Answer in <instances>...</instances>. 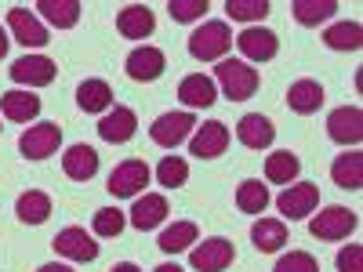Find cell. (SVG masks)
<instances>
[{"instance_id": "cell-1", "label": "cell", "mask_w": 363, "mask_h": 272, "mask_svg": "<svg viewBox=\"0 0 363 272\" xmlns=\"http://www.w3.org/2000/svg\"><path fill=\"white\" fill-rule=\"evenodd\" d=\"M215 87L225 91V98L233 102H244L258 91V69H251L247 62H240V58H222L218 69H215Z\"/></svg>"}, {"instance_id": "cell-2", "label": "cell", "mask_w": 363, "mask_h": 272, "mask_svg": "<svg viewBox=\"0 0 363 272\" xmlns=\"http://www.w3.org/2000/svg\"><path fill=\"white\" fill-rule=\"evenodd\" d=\"M233 47V33L225 22H203L196 33L189 37V55L200 58V62H222L225 51Z\"/></svg>"}, {"instance_id": "cell-3", "label": "cell", "mask_w": 363, "mask_h": 272, "mask_svg": "<svg viewBox=\"0 0 363 272\" xmlns=\"http://www.w3.org/2000/svg\"><path fill=\"white\" fill-rule=\"evenodd\" d=\"M356 225H359L356 210L335 203V207H323L320 215L309 222V232H313L316 239H349V236L356 232Z\"/></svg>"}, {"instance_id": "cell-4", "label": "cell", "mask_w": 363, "mask_h": 272, "mask_svg": "<svg viewBox=\"0 0 363 272\" xmlns=\"http://www.w3.org/2000/svg\"><path fill=\"white\" fill-rule=\"evenodd\" d=\"M145 186H149V167H145V160H124V164L113 167L106 189H109L116 200H128V196H138Z\"/></svg>"}, {"instance_id": "cell-5", "label": "cell", "mask_w": 363, "mask_h": 272, "mask_svg": "<svg viewBox=\"0 0 363 272\" xmlns=\"http://www.w3.org/2000/svg\"><path fill=\"white\" fill-rule=\"evenodd\" d=\"M58 145H62V128L58 124H33L18 138V153L26 160H48Z\"/></svg>"}, {"instance_id": "cell-6", "label": "cell", "mask_w": 363, "mask_h": 272, "mask_svg": "<svg viewBox=\"0 0 363 272\" xmlns=\"http://www.w3.org/2000/svg\"><path fill=\"white\" fill-rule=\"evenodd\" d=\"M196 128V116L193 113H164L153 120V128H149V138L164 149H174L189 138V131Z\"/></svg>"}, {"instance_id": "cell-7", "label": "cell", "mask_w": 363, "mask_h": 272, "mask_svg": "<svg viewBox=\"0 0 363 272\" xmlns=\"http://www.w3.org/2000/svg\"><path fill=\"white\" fill-rule=\"evenodd\" d=\"M320 203V189L309 186V181H298V186H287L280 196H277V207H280V215L291 218V222H301V218H309L313 210Z\"/></svg>"}, {"instance_id": "cell-8", "label": "cell", "mask_w": 363, "mask_h": 272, "mask_svg": "<svg viewBox=\"0 0 363 272\" xmlns=\"http://www.w3.org/2000/svg\"><path fill=\"white\" fill-rule=\"evenodd\" d=\"M233 258H236V251H233L229 239L225 236H211V239H203L200 247H193L189 265L196 272H222V268L233 265Z\"/></svg>"}, {"instance_id": "cell-9", "label": "cell", "mask_w": 363, "mask_h": 272, "mask_svg": "<svg viewBox=\"0 0 363 272\" xmlns=\"http://www.w3.org/2000/svg\"><path fill=\"white\" fill-rule=\"evenodd\" d=\"M236 47H240V55L247 58V66L251 62H269V58H277V51H280V37L272 33V29L247 26L244 33L236 37Z\"/></svg>"}, {"instance_id": "cell-10", "label": "cell", "mask_w": 363, "mask_h": 272, "mask_svg": "<svg viewBox=\"0 0 363 272\" xmlns=\"http://www.w3.org/2000/svg\"><path fill=\"white\" fill-rule=\"evenodd\" d=\"M51 247L62 254V258H69V261H95V258H99L95 236H87V229H77V225H69V229L58 232V236L51 239Z\"/></svg>"}, {"instance_id": "cell-11", "label": "cell", "mask_w": 363, "mask_h": 272, "mask_svg": "<svg viewBox=\"0 0 363 272\" xmlns=\"http://www.w3.org/2000/svg\"><path fill=\"white\" fill-rule=\"evenodd\" d=\"M327 135L338 145H356L363 138V109L359 106H342L327 116Z\"/></svg>"}, {"instance_id": "cell-12", "label": "cell", "mask_w": 363, "mask_h": 272, "mask_svg": "<svg viewBox=\"0 0 363 272\" xmlns=\"http://www.w3.org/2000/svg\"><path fill=\"white\" fill-rule=\"evenodd\" d=\"M11 80L15 84H26V87H48L55 80V62L48 55H26L18 62H11Z\"/></svg>"}, {"instance_id": "cell-13", "label": "cell", "mask_w": 363, "mask_h": 272, "mask_svg": "<svg viewBox=\"0 0 363 272\" xmlns=\"http://www.w3.org/2000/svg\"><path fill=\"white\" fill-rule=\"evenodd\" d=\"M124 69H128V76L131 80H138V84H149V80H157L164 69H167V58H164V51L160 47H135L131 55H128V62H124Z\"/></svg>"}, {"instance_id": "cell-14", "label": "cell", "mask_w": 363, "mask_h": 272, "mask_svg": "<svg viewBox=\"0 0 363 272\" xmlns=\"http://www.w3.org/2000/svg\"><path fill=\"white\" fill-rule=\"evenodd\" d=\"M225 145H229V128L218 124V120H207L203 128H196V135L189 142V153L200 160H215L225 153Z\"/></svg>"}, {"instance_id": "cell-15", "label": "cell", "mask_w": 363, "mask_h": 272, "mask_svg": "<svg viewBox=\"0 0 363 272\" xmlns=\"http://www.w3.org/2000/svg\"><path fill=\"white\" fill-rule=\"evenodd\" d=\"M8 29L15 33V40L26 44V47H44V44H48L44 22L29 11V8H11V11H8Z\"/></svg>"}, {"instance_id": "cell-16", "label": "cell", "mask_w": 363, "mask_h": 272, "mask_svg": "<svg viewBox=\"0 0 363 272\" xmlns=\"http://www.w3.org/2000/svg\"><path fill=\"white\" fill-rule=\"evenodd\" d=\"M135 128H138V116H135V109H128V106L106 109V116L99 120V135H102L106 142H113V145H120V142H131Z\"/></svg>"}, {"instance_id": "cell-17", "label": "cell", "mask_w": 363, "mask_h": 272, "mask_svg": "<svg viewBox=\"0 0 363 272\" xmlns=\"http://www.w3.org/2000/svg\"><path fill=\"white\" fill-rule=\"evenodd\" d=\"M157 29V18L145 4H128L124 11L116 15V33L128 37V40H145L149 33Z\"/></svg>"}, {"instance_id": "cell-18", "label": "cell", "mask_w": 363, "mask_h": 272, "mask_svg": "<svg viewBox=\"0 0 363 272\" xmlns=\"http://www.w3.org/2000/svg\"><path fill=\"white\" fill-rule=\"evenodd\" d=\"M164 218H167V196H160V193L135 196V207H131V225H135L138 232L157 229Z\"/></svg>"}, {"instance_id": "cell-19", "label": "cell", "mask_w": 363, "mask_h": 272, "mask_svg": "<svg viewBox=\"0 0 363 272\" xmlns=\"http://www.w3.org/2000/svg\"><path fill=\"white\" fill-rule=\"evenodd\" d=\"M236 138L244 142L247 149H269L272 138H277V128H272L269 116L247 113V116H240V124H236Z\"/></svg>"}, {"instance_id": "cell-20", "label": "cell", "mask_w": 363, "mask_h": 272, "mask_svg": "<svg viewBox=\"0 0 363 272\" xmlns=\"http://www.w3.org/2000/svg\"><path fill=\"white\" fill-rule=\"evenodd\" d=\"M62 171H66V178H73V181H91L99 174V153L91 145H69L66 149V157H62Z\"/></svg>"}, {"instance_id": "cell-21", "label": "cell", "mask_w": 363, "mask_h": 272, "mask_svg": "<svg viewBox=\"0 0 363 272\" xmlns=\"http://www.w3.org/2000/svg\"><path fill=\"white\" fill-rule=\"evenodd\" d=\"M178 98L186 102L189 109H207V106H215L218 87H215V80H211V76L193 73V76H186V80L178 84Z\"/></svg>"}, {"instance_id": "cell-22", "label": "cell", "mask_w": 363, "mask_h": 272, "mask_svg": "<svg viewBox=\"0 0 363 272\" xmlns=\"http://www.w3.org/2000/svg\"><path fill=\"white\" fill-rule=\"evenodd\" d=\"M0 113H4L11 124H29L40 113V98L33 91H4L0 95Z\"/></svg>"}, {"instance_id": "cell-23", "label": "cell", "mask_w": 363, "mask_h": 272, "mask_svg": "<svg viewBox=\"0 0 363 272\" xmlns=\"http://www.w3.org/2000/svg\"><path fill=\"white\" fill-rule=\"evenodd\" d=\"M330 178H335V186H342V189H359L363 186V153L359 149H345L342 157H335Z\"/></svg>"}, {"instance_id": "cell-24", "label": "cell", "mask_w": 363, "mask_h": 272, "mask_svg": "<svg viewBox=\"0 0 363 272\" xmlns=\"http://www.w3.org/2000/svg\"><path fill=\"white\" fill-rule=\"evenodd\" d=\"M287 106L294 109V113H316L320 106H323V87H320V80H313V76H306V80H294L291 84V91H287Z\"/></svg>"}, {"instance_id": "cell-25", "label": "cell", "mask_w": 363, "mask_h": 272, "mask_svg": "<svg viewBox=\"0 0 363 272\" xmlns=\"http://www.w3.org/2000/svg\"><path fill=\"white\" fill-rule=\"evenodd\" d=\"M251 239H255V247L262 254H272V251H280L287 244V225L280 218H258L251 225Z\"/></svg>"}, {"instance_id": "cell-26", "label": "cell", "mask_w": 363, "mask_h": 272, "mask_svg": "<svg viewBox=\"0 0 363 272\" xmlns=\"http://www.w3.org/2000/svg\"><path fill=\"white\" fill-rule=\"evenodd\" d=\"M15 215H18V222H26V225H44L48 215H51V196L40 193V189L22 193L18 203H15Z\"/></svg>"}, {"instance_id": "cell-27", "label": "cell", "mask_w": 363, "mask_h": 272, "mask_svg": "<svg viewBox=\"0 0 363 272\" xmlns=\"http://www.w3.org/2000/svg\"><path fill=\"white\" fill-rule=\"evenodd\" d=\"M77 106L84 113H106V109H113V87L106 80H84L77 87Z\"/></svg>"}, {"instance_id": "cell-28", "label": "cell", "mask_w": 363, "mask_h": 272, "mask_svg": "<svg viewBox=\"0 0 363 272\" xmlns=\"http://www.w3.org/2000/svg\"><path fill=\"white\" fill-rule=\"evenodd\" d=\"M37 11L55 26V29H73L80 22V0H40Z\"/></svg>"}, {"instance_id": "cell-29", "label": "cell", "mask_w": 363, "mask_h": 272, "mask_svg": "<svg viewBox=\"0 0 363 272\" xmlns=\"http://www.w3.org/2000/svg\"><path fill=\"white\" fill-rule=\"evenodd\" d=\"M301 171V160L291 153V149H280V153H272L265 160V178L272 181V186H291V181L298 178Z\"/></svg>"}, {"instance_id": "cell-30", "label": "cell", "mask_w": 363, "mask_h": 272, "mask_svg": "<svg viewBox=\"0 0 363 272\" xmlns=\"http://www.w3.org/2000/svg\"><path fill=\"white\" fill-rule=\"evenodd\" d=\"M236 207L244 210V215H265V207H269V189L262 186L258 178L240 181V189H236Z\"/></svg>"}, {"instance_id": "cell-31", "label": "cell", "mask_w": 363, "mask_h": 272, "mask_svg": "<svg viewBox=\"0 0 363 272\" xmlns=\"http://www.w3.org/2000/svg\"><path fill=\"white\" fill-rule=\"evenodd\" d=\"M196 236H200L196 222H174V225H167L160 232V251L164 254H178V251H186L189 244H196Z\"/></svg>"}, {"instance_id": "cell-32", "label": "cell", "mask_w": 363, "mask_h": 272, "mask_svg": "<svg viewBox=\"0 0 363 272\" xmlns=\"http://www.w3.org/2000/svg\"><path fill=\"white\" fill-rule=\"evenodd\" d=\"M323 44L330 51H359L363 29H359V22H338V26H330L323 33Z\"/></svg>"}, {"instance_id": "cell-33", "label": "cell", "mask_w": 363, "mask_h": 272, "mask_svg": "<svg viewBox=\"0 0 363 272\" xmlns=\"http://www.w3.org/2000/svg\"><path fill=\"white\" fill-rule=\"evenodd\" d=\"M291 11H294V18L301 26H320L323 18H330L338 11V4H335V0H294Z\"/></svg>"}, {"instance_id": "cell-34", "label": "cell", "mask_w": 363, "mask_h": 272, "mask_svg": "<svg viewBox=\"0 0 363 272\" xmlns=\"http://www.w3.org/2000/svg\"><path fill=\"white\" fill-rule=\"evenodd\" d=\"M157 181L164 189H178V186H186L189 181V164L182 160V157H164L160 167H157Z\"/></svg>"}, {"instance_id": "cell-35", "label": "cell", "mask_w": 363, "mask_h": 272, "mask_svg": "<svg viewBox=\"0 0 363 272\" xmlns=\"http://www.w3.org/2000/svg\"><path fill=\"white\" fill-rule=\"evenodd\" d=\"M124 225H128V218H124V210H116V207H102V210H95V222H91L95 236H102V239L120 236V232H124Z\"/></svg>"}, {"instance_id": "cell-36", "label": "cell", "mask_w": 363, "mask_h": 272, "mask_svg": "<svg viewBox=\"0 0 363 272\" xmlns=\"http://www.w3.org/2000/svg\"><path fill=\"white\" fill-rule=\"evenodd\" d=\"M225 15L236 22H262L269 15V0H225Z\"/></svg>"}, {"instance_id": "cell-37", "label": "cell", "mask_w": 363, "mask_h": 272, "mask_svg": "<svg viewBox=\"0 0 363 272\" xmlns=\"http://www.w3.org/2000/svg\"><path fill=\"white\" fill-rule=\"evenodd\" d=\"M272 272H320V261L309 254V251H291L277 261V268Z\"/></svg>"}, {"instance_id": "cell-38", "label": "cell", "mask_w": 363, "mask_h": 272, "mask_svg": "<svg viewBox=\"0 0 363 272\" xmlns=\"http://www.w3.org/2000/svg\"><path fill=\"white\" fill-rule=\"evenodd\" d=\"M167 11H171L174 22H196L207 11V0H171Z\"/></svg>"}, {"instance_id": "cell-39", "label": "cell", "mask_w": 363, "mask_h": 272, "mask_svg": "<svg viewBox=\"0 0 363 272\" xmlns=\"http://www.w3.org/2000/svg\"><path fill=\"white\" fill-rule=\"evenodd\" d=\"M338 272H363V247L359 244H349L338 251Z\"/></svg>"}, {"instance_id": "cell-40", "label": "cell", "mask_w": 363, "mask_h": 272, "mask_svg": "<svg viewBox=\"0 0 363 272\" xmlns=\"http://www.w3.org/2000/svg\"><path fill=\"white\" fill-rule=\"evenodd\" d=\"M37 272H73L69 265H62V261H48V265H40Z\"/></svg>"}, {"instance_id": "cell-41", "label": "cell", "mask_w": 363, "mask_h": 272, "mask_svg": "<svg viewBox=\"0 0 363 272\" xmlns=\"http://www.w3.org/2000/svg\"><path fill=\"white\" fill-rule=\"evenodd\" d=\"M109 272H142V268H138L135 261H120V265H113Z\"/></svg>"}, {"instance_id": "cell-42", "label": "cell", "mask_w": 363, "mask_h": 272, "mask_svg": "<svg viewBox=\"0 0 363 272\" xmlns=\"http://www.w3.org/2000/svg\"><path fill=\"white\" fill-rule=\"evenodd\" d=\"M153 272H186V268H182V265H171V261H167V265H157Z\"/></svg>"}, {"instance_id": "cell-43", "label": "cell", "mask_w": 363, "mask_h": 272, "mask_svg": "<svg viewBox=\"0 0 363 272\" xmlns=\"http://www.w3.org/2000/svg\"><path fill=\"white\" fill-rule=\"evenodd\" d=\"M4 55H8V33L0 29V58H4Z\"/></svg>"}]
</instances>
